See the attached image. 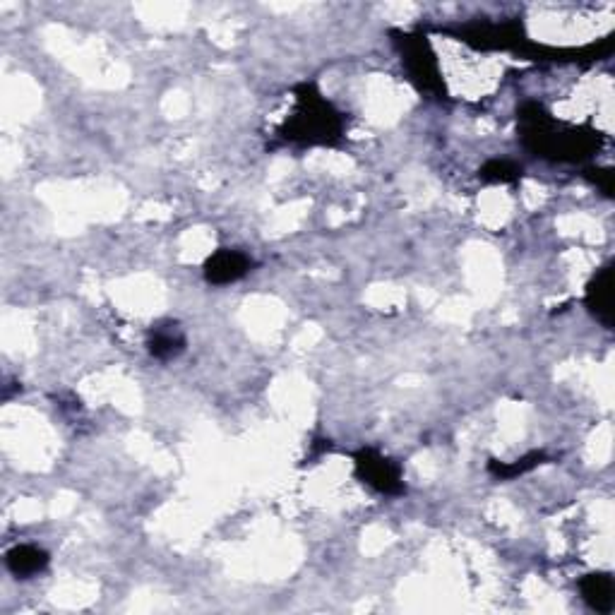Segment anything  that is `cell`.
Returning a JSON list of instances; mask_svg holds the SVG:
<instances>
[{
    "label": "cell",
    "mask_w": 615,
    "mask_h": 615,
    "mask_svg": "<svg viewBox=\"0 0 615 615\" xmlns=\"http://www.w3.org/2000/svg\"><path fill=\"white\" fill-rule=\"evenodd\" d=\"M519 135L536 157L551 161L589 159L601 145V135L594 130L563 128L541 104H524L519 109Z\"/></svg>",
    "instance_id": "cell-1"
},
{
    "label": "cell",
    "mask_w": 615,
    "mask_h": 615,
    "mask_svg": "<svg viewBox=\"0 0 615 615\" xmlns=\"http://www.w3.org/2000/svg\"><path fill=\"white\" fill-rule=\"evenodd\" d=\"M279 135L296 145H337L344 135V118L313 85H301L294 116L286 118Z\"/></svg>",
    "instance_id": "cell-2"
},
{
    "label": "cell",
    "mask_w": 615,
    "mask_h": 615,
    "mask_svg": "<svg viewBox=\"0 0 615 615\" xmlns=\"http://www.w3.org/2000/svg\"><path fill=\"white\" fill-rule=\"evenodd\" d=\"M397 46L399 51H402V63L411 80H414L423 92L433 94V97H443V77H440L438 61H435V53L426 37H419V34H399Z\"/></svg>",
    "instance_id": "cell-3"
},
{
    "label": "cell",
    "mask_w": 615,
    "mask_h": 615,
    "mask_svg": "<svg viewBox=\"0 0 615 615\" xmlns=\"http://www.w3.org/2000/svg\"><path fill=\"white\" fill-rule=\"evenodd\" d=\"M356 476L366 486L382 495H399L404 493V479L399 464L392 459L382 457L378 450H361L356 452Z\"/></svg>",
    "instance_id": "cell-4"
},
{
    "label": "cell",
    "mask_w": 615,
    "mask_h": 615,
    "mask_svg": "<svg viewBox=\"0 0 615 615\" xmlns=\"http://www.w3.org/2000/svg\"><path fill=\"white\" fill-rule=\"evenodd\" d=\"M250 267H253V262H250L246 253H241V250L222 248L205 262V279L210 284L224 286V284L238 282V279L246 277V274L250 272Z\"/></svg>",
    "instance_id": "cell-5"
},
{
    "label": "cell",
    "mask_w": 615,
    "mask_h": 615,
    "mask_svg": "<svg viewBox=\"0 0 615 615\" xmlns=\"http://www.w3.org/2000/svg\"><path fill=\"white\" fill-rule=\"evenodd\" d=\"M589 313L601 322L603 327L611 330L613 327V267L606 265L596 272L587 286V296H584Z\"/></svg>",
    "instance_id": "cell-6"
},
{
    "label": "cell",
    "mask_w": 615,
    "mask_h": 615,
    "mask_svg": "<svg viewBox=\"0 0 615 615\" xmlns=\"http://www.w3.org/2000/svg\"><path fill=\"white\" fill-rule=\"evenodd\" d=\"M149 354L154 358H159V361H171V358L181 356L185 351V334L181 327H178V322H159V325H154L152 330H149Z\"/></svg>",
    "instance_id": "cell-7"
},
{
    "label": "cell",
    "mask_w": 615,
    "mask_h": 615,
    "mask_svg": "<svg viewBox=\"0 0 615 615\" xmlns=\"http://www.w3.org/2000/svg\"><path fill=\"white\" fill-rule=\"evenodd\" d=\"M582 599L591 611L596 613H611L615 608V584L608 572H591L584 575L579 582Z\"/></svg>",
    "instance_id": "cell-8"
},
{
    "label": "cell",
    "mask_w": 615,
    "mask_h": 615,
    "mask_svg": "<svg viewBox=\"0 0 615 615\" xmlns=\"http://www.w3.org/2000/svg\"><path fill=\"white\" fill-rule=\"evenodd\" d=\"M5 565L17 579H32L49 567V553L32 543H22V546L10 548L5 555Z\"/></svg>",
    "instance_id": "cell-9"
},
{
    "label": "cell",
    "mask_w": 615,
    "mask_h": 615,
    "mask_svg": "<svg viewBox=\"0 0 615 615\" xmlns=\"http://www.w3.org/2000/svg\"><path fill=\"white\" fill-rule=\"evenodd\" d=\"M522 176V166L507 159H491L481 166L479 178L486 183H515Z\"/></svg>",
    "instance_id": "cell-10"
},
{
    "label": "cell",
    "mask_w": 615,
    "mask_h": 615,
    "mask_svg": "<svg viewBox=\"0 0 615 615\" xmlns=\"http://www.w3.org/2000/svg\"><path fill=\"white\" fill-rule=\"evenodd\" d=\"M543 462H546V455H543V452H531V455L517 459V462H512V464L491 462L488 464V471H491L495 479H515V476L527 474V471L536 469Z\"/></svg>",
    "instance_id": "cell-11"
},
{
    "label": "cell",
    "mask_w": 615,
    "mask_h": 615,
    "mask_svg": "<svg viewBox=\"0 0 615 615\" xmlns=\"http://www.w3.org/2000/svg\"><path fill=\"white\" fill-rule=\"evenodd\" d=\"M589 178L599 185V190L606 197H613V171L611 169H594L589 171Z\"/></svg>",
    "instance_id": "cell-12"
}]
</instances>
